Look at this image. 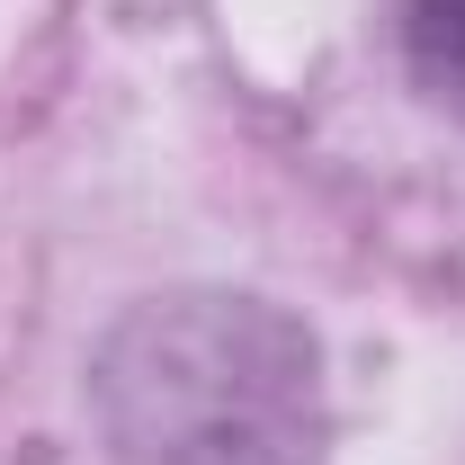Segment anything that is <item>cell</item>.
I'll list each match as a JSON object with an SVG mask.
<instances>
[{
	"label": "cell",
	"mask_w": 465,
	"mask_h": 465,
	"mask_svg": "<svg viewBox=\"0 0 465 465\" xmlns=\"http://www.w3.org/2000/svg\"><path fill=\"white\" fill-rule=\"evenodd\" d=\"M403 45H411V72L465 116V0H411Z\"/></svg>",
	"instance_id": "cell-2"
},
{
	"label": "cell",
	"mask_w": 465,
	"mask_h": 465,
	"mask_svg": "<svg viewBox=\"0 0 465 465\" xmlns=\"http://www.w3.org/2000/svg\"><path fill=\"white\" fill-rule=\"evenodd\" d=\"M108 430L134 465H313V349L287 313L242 295L153 304L99 367Z\"/></svg>",
	"instance_id": "cell-1"
}]
</instances>
